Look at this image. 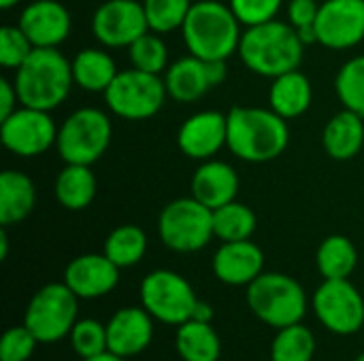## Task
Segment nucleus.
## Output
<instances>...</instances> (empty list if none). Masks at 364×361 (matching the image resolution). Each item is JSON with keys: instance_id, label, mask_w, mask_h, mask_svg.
Returning <instances> with one entry per match:
<instances>
[{"instance_id": "f257e3e1", "label": "nucleus", "mask_w": 364, "mask_h": 361, "mask_svg": "<svg viewBox=\"0 0 364 361\" xmlns=\"http://www.w3.org/2000/svg\"><path fill=\"white\" fill-rule=\"evenodd\" d=\"M226 147L243 162L264 164L279 157L290 143V128L273 109L232 106L226 113Z\"/></svg>"}, {"instance_id": "f03ea898", "label": "nucleus", "mask_w": 364, "mask_h": 361, "mask_svg": "<svg viewBox=\"0 0 364 361\" xmlns=\"http://www.w3.org/2000/svg\"><path fill=\"white\" fill-rule=\"evenodd\" d=\"M303 49L305 43L292 23L271 19L267 23L250 26L241 34L239 57L254 74L275 79L301 66Z\"/></svg>"}, {"instance_id": "7ed1b4c3", "label": "nucleus", "mask_w": 364, "mask_h": 361, "mask_svg": "<svg viewBox=\"0 0 364 361\" xmlns=\"http://www.w3.org/2000/svg\"><path fill=\"white\" fill-rule=\"evenodd\" d=\"M13 85L19 104L51 113L68 98L75 85L73 66L58 47H36L15 70Z\"/></svg>"}, {"instance_id": "20e7f679", "label": "nucleus", "mask_w": 364, "mask_h": 361, "mask_svg": "<svg viewBox=\"0 0 364 361\" xmlns=\"http://www.w3.org/2000/svg\"><path fill=\"white\" fill-rule=\"evenodd\" d=\"M188 51L200 60H228L239 51L241 21L220 0H198L181 26Z\"/></svg>"}, {"instance_id": "39448f33", "label": "nucleus", "mask_w": 364, "mask_h": 361, "mask_svg": "<svg viewBox=\"0 0 364 361\" xmlns=\"http://www.w3.org/2000/svg\"><path fill=\"white\" fill-rule=\"evenodd\" d=\"M245 300L252 315L273 330L303 323L311 306L303 285L284 272H262L245 287Z\"/></svg>"}, {"instance_id": "423d86ee", "label": "nucleus", "mask_w": 364, "mask_h": 361, "mask_svg": "<svg viewBox=\"0 0 364 361\" xmlns=\"http://www.w3.org/2000/svg\"><path fill=\"white\" fill-rule=\"evenodd\" d=\"M77 319L79 298L64 281L43 285L30 298L23 313V326L41 345H53L68 338Z\"/></svg>"}, {"instance_id": "0eeeda50", "label": "nucleus", "mask_w": 364, "mask_h": 361, "mask_svg": "<svg viewBox=\"0 0 364 361\" xmlns=\"http://www.w3.org/2000/svg\"><path fill=\"white\" fill-rule=\"evenodd\" d=\"M113 126L107 113L100 109H77L58 128L55 149L64 164L92 166L109 149Z\"/></svg>"}, {"instance_id": "6e6552de", "label": "nucleus", "mask_w": 364, "mask_h": 361, "mask_svg": "<svg viewBox=\"0 0 364 361\" xmlns=\"http://www.w3.org/2000/svg\"><path fill=\"white\" fill-rule=\"evenodd\" d=\"M158 234L166 249L175 253H196L205 249L213 234V211L194 196L168 202L158 217Z\"/></svg>"}, {"instance_id": "1a4fd4ad", "label": "nucleus", "mask_w": 364, "mask_h": 361, "mask_svg": "<svg viewBox=\"0 0 364 361\" xmlns=\"http://www.w3.org/2000/svg\"><path fill=\"white\" fill-rule=\"evenodd\" d=\"M102 96L113 115L128 121H143L160 113L168 91L160 74L130 68L119 70Z\"/></svg>"}, {"instance_id": "9d476101", "label": "nucleus", "mask_w": 364, "mask_h": 361, "mask_svg": "<svg viewBox=\"0 0 364 361\" xmlns=\"http://www.w3.org/2000/svg\"><path fill=\"white\" fill-rule=\"evenodd\" d=\"M141 306L162 326L179 328L192 319L198 296L192 283L175 270H154L139 287Z\"/></svg>"}, {"instance_id": "9b49d317", "label": "nucleus", "mask_w": 364, "mask_h": 361, "mask_svg": "<svg viewBox=\"0 0 364 361\" xmlns=\"http://www.w3.org/2000/svg\"><path fill=\"white\" fill-rule=\"evenodd\" d=\"M311 311L337 336H352L364 326V298L350 279H324L311 296Z\"/></svg>"}, {"instance_id": "f8f14e48", "label": "nucleus", "mask_w": 364, "mask_h": 361, "mask_svg": "<svg viewBox=\"0 0 364 361\" xmlns=\"http://www.w3.org/2000/svg\"><path fill=\"white\" fill-rule=\"evenodd\" d=\"M0 140L6 151L19 157H36L58 140V126L49 111L19 104L15 113L0 121Z\"/></svg>"}, {"instance_id": "ddd939ff", "label": "nucleus", "mask_w": 364, "mask_h": 361, "mask_svg": "<svg viewBox=\"0 0 364 361\" xmlns=\"http://www.w3.org/2000/svg\"><path fill=\"white\" fill-rule=\"evenodd\" d=\"M145 32H149V23L145 17L143 2L107 0L94 11L92 34L102 47H130Z\"/></svg>"}, {"instance_id": "4468645a", "label": "nucleus", "mask_w": 364, "mask_h": 361, "mask_svg": "<svg viewBox=\"0 0 364 361\" xmlns=\"http://www.w3.org/2000/svg\"><path fill=\"white\" fill-rule=\"evenodd\" d=\"M318 43L328 49H352L364 40V0H326L316 21Z\"/></svg>"}, {"instance_id": "2eb2a0df", "label": "nucleus", "mask_w": 364, "mask_h": 361, "mask_svg": "<svg viewBox=\"0 0 364 361\" xmlns=\"http://www.w3.org/2000/svg\"><path fill=\"white\" fill-rule=\"evenodd\" d=\"M156 319L143 306H124L107 321V347L111 353L130 360L154 343Z\"/></svg>"}, {"instance_id": "dca6fc26", "label": "nucleus", "mask_w": 364, "mask_h": 361, "mask_svg": "<svg viewBox=\"0 0 364 361\" xmlns=\"http://www.w3.org/2000/svg\"><path fill=\"white\" fill-rule=\"evenodd\" d=\"M228 138V119L220 111H200L188 117L179 132L177 145L179 151L192 160H211L226 147Z\"/></svg>"}, {"instance_id": "f3484780", "label": "nucleus", "mask_w": 364, "mask_h": 361, "mask_svg": "<svg viewBox=\"0 0 364 361\" xmlns=\"http://www.w3.org/2000/svg\"><path fill=\"white\" fill-rule=\"evenodd\" d=\"M79 300H96L119 283V268L105 253H83L68 262L62 279Z\"/></svg>"}, {"instance_id": "a211bd4d", "label": "nucleus", "mask_w": 364, "mask_h": 361, "mask_svg": "<svg viewBox=\"0 0 364 361\" xmlns=\"http://www.w3.org/2000/svg\"><path fill=\"white\" fill-rule=\"evenodd\" d=\"M211 270L215 279L228 287H247L264 272V253L252 238L222 243L213 253Z\"/></svg>"}, {"instance_id": "6ab92c4d", "label": "nucleus", "mask_w": 364, "mask_h": 361, "mask_svg": "<svg viewBox=\"0 0 364 361\" xmlns=\"http://www.w3.org/2000/svg\"><path fill=\"white\" fill-rule=\"evenodd\" d=\"M17 26L34 47H58L70 34V13L58 0H34L23 6Z\"/></svg>"}, {"instance_id": "aec40b11", "label": "nucleus", "mask_w": 364, "mask_h": 361, "mask_svg": "<svg viewBox=\"0 0 364 361\" xmlns=\"http://www.w3.org/2000/svg\"><path fill=\"white\" fill-rule=\"evenodd\" d=\"M239 174L237 170L220 160H205L192 177V196L209 206L211 211L237 200Z\"/></svg>"}, {"instance_id": "412c9836", "label": "nucleus", "mask_w": 364, "mask_h": 361, "mask_svg": "<svg viewBox=\"0 0 364 361\" xmlns=\"http://www.w3.org/2000/svg\"><path fill=\"white\" fill-rule=\"evenodd\" d=\"M322 145H324V151L337 162L354 160L364 145L363 115L350 109H343L337 115H333L328 123L324 126Z\"/></svg>"}, {"instance_id": "4be33fe9", "label": "nucleus", "mask_w": 364, "mask_h": 361, "mask_svg": "<svg viewBox=\"0 0 364 361\" xmlns=\"http://www.w3.org/2000/svg\"><path fill=\"white\" fill-rule=\"evenodd\" d=\"M164 85L175 102L188 104L203 98L213 85L207 74V62L196 55H186L173 62L164 72Z\"/></svg>"}, {"instance_id": "5701e85b", "label": "nucleus", "mask_w": 364, "mask_h": 361, "mask_svg": "<svg viewBox=\"0 0 364 361\" xmlns=\"http://www.w3.org/2000/svg\"><path fill=\"white\" fill-rule=\"evenodd\" d=\"M36 204L34 181L17 170H4L0 174V226L11 228L28 219Z\"/></svg>"}, {"instance_id": "b1692460", "label": "nucleus", "mask_w": 364, "mask_h": 361, "mask_svg": "<svg viewBox=\"0 0 364 361\" xmlns=\"http://www.w3.org/2000/svg\"><path fill=\"white\" fill-rule=\"evenodd\" d=\"M311 98H314L311 81L299 68L275 77L269 89L271 109L286 121L307 113L311 106Z\"/></svg>"}, {"instance_id": "393cba45", "label": "nucleus", "mask_w": 364, "mask_h": 361, "mask_svg": "<svg viewBox=\"0 0 364 361\" xmlns=\"http://www.w3.org/2000/svg\"><path fill=\"white\" fill-rule=\"evenodd\" d=\"M70 66H73L75 85H79L81 89L90 94H105L119 72L115 66V60L105 49H98V47L81 49L73 57Z\"/></svg>"}, {"instance_id": "a878e982", "label": "nucleus", "mask_w": 364, "mask_h": 361, "mask_svg": "<svg viewBox=\"0 0 364 361\" xmlns=\"http://www.w3.org/2000/svg\"><path fill=\"white\" fill-rule=\"evenodd\" d=\"M175 349L181 361H220L222 340L209 321L190 319L177 328Z\"/></svg>"}, {"instance_id": "bb28decb", "label": "nucleus", "mask_w": 364, "mask_h": 361, "mask_svg": "<svg viewBox=\"0 0 364 361\" xmlns=\"http://www.w3.org/2000/svg\"><path fill=\"white\" fill-rule=\"evenodd\" d=\"M96 196V177L90 166L66 164L55 179V200L66 211H83Z\"/></svg>"}, {"instance_id": "cd10ccee", "label": "nucleus", "mask_w": 364, "mask_h": 361, "mask_svg": "<svg viewBox=\"0 0 364 361\" xmlns=\"http://www.w3.org/2000/svg\"><path fill=\"white\" fill-rule=\"evenodd\" d=\"M316 266L322 279H350L358 266L356 245L343 236H326L316 251Z\"/></svg>"}, {"instance_id": "c85d7f7f", "label": "nucleus", "mask_w": 364, "mask_h": 361, "mask_svg": "<svg viewBox=\"0 0 364 361\" xmlns=\"http://www.w3.org/2000/svg\"><path fill=\"white\" fill-rule=\"evenodd\" d=\"M102 253L119 268H132L136 266L145 253H147V234L132 223H124L119 228H115L107 240H105V249Z\"/></svg>"}, {"instance_id": "c756f323", "label": "nucleus", "mask_w": 364, "mask_h": 361, "mask_svg": "<svg viewBox=\"0 0 364 361\" xmlns=\"http://www.w3.org/2000/svg\"><path fill=\"white\" fill-rule=\"evenodd\" d=\"M256 213L243 202H228L213 211V234L222 243L250 240L256 232Z\"/></svg>"}, {"instance_id": "7c9ffc66", "label": "nucleus", "mask_w": 364, "mask_h": 361, "mask_svg": "<svg viewBox=\"0 0 364 361\" xmlns=\"http://www.w3.org/2000/svg\"><path fill=\"white\" fill-rule=\"evenodd\" d=\"M316 357V336L303 326L294 323L277 330L271 343V361H314Z\"/></svg>"}, {"instance_id": "2f4dec72", "label": "nucleus", "mask_w": 364, "mask_h": 361, "mask_svg": "<svg viewBox=\"0 0 364 361\" xmlns=\"http://www.w3.org/2000/svg\"><path fill=\"white\" fill-rule=\"evenodd\" d=\"M335 91L346 109L364 117V55L348 60L339 68L335 77Z\"/></svg>"}, {"instance_id": "473e14b6", "label": "nucleus", "mask_w": 364, "mask_h": 361, "mask_svg": "<svg viewBox=\"0 0 364 361\" xmlns=\"http://www.w3.org/2000/svg\"><path fill=\"white\" fill-rule=\"evenodd\" d=\"M128 57L132 62V68L162 74L168 68V47L156 32H145L141 38H136L128 47Z\"/></svg>"}, {"instance_id": "72a5a7b5", "label": "nucleus", "mask_w": 364, "mask_h": 361, "mask_svg": "<svg viewBox=\"0 0 364 361\" xmlns=\"http://www.w3.org/2000/svg\"><path fill=\"white\" fill-rule=\"evenodd\" d=\"M143 9L149 30L156 34H168L181 30L192 9V0H143Z\"/></svg>"}, {"instance_id": "f704fd0d", "label": "nucleus", "mask_w": 364, "mask_h": 361, "mask_svg": "<svg viewBox=\"0 0 364 361\" xmlns=\"http://www.w3.org/2000/svg\"><path fill=\"white\" fill-rule=\"evenodd\" d=\"M68 340H70L73 351L81 360L96 357V355L109 351V347H107V323H100L98 319H92V317L77 319Z\"/></svg>"}, {"instance_id": "c9c22d12", "label": "nucleus", "mask_w": 364, "mask_h": 361, "mask_svg": "<svg viewBox=\"0 0 364 361\" xmlns=\"http://www.w3.org/2000/svg\"><path fill=\"white\" fill-rule=\"evenodd\" d=\"M36 47L23 34L19 26H2L0 30V64L9 70H17Z\"/></svg>"}, {"instance_id": "e433bc0d", "label": "nucleus", "mask_w": 364, "mask_h": 361, "mask_svg": "<svg viewBox=\"0 0 364 361\" xmlns=\"http://www.w3.org/2000/svg\"><path fill=\"white\" fill-rule=\"evenodd\" d=\"M36 345H41L26 326H13L4 332L0 343V361H28Z\"/></svg>"}, {"instance_id": "4c0bfd02", "label": "nucleus", "mask_w": 364, "mask_h": 361, "mask_svg": "<svg viewBox=\"0 0 364 361\" xmlns=\"http://www.w3.org/2000/svg\"><path fill=\"white\" fill-rule=\"evenodd\" d=\"M284 0H228V6L241 21V26H258L277 17Z\"/></svg>"}, {"instance_id": "58836bf2", "label": "nucleus", "mask_w": 364, "mask_h": 361, "mask_svg": "<svg viewBox=\"0 0 364 361\" xmlns=\"http://www.w3.org/2000/svg\"><path fill=\"white\" fill-rule=\"evenodd\" d=\"M320 4L316 0H290L288 4V19L294 30L314 28L318 21Z\"/></svg>"}, {"instance_id": "ea45409f", "label": "nucleus", "mask_w": 364, "mask_h": 361, "mask_svg": "<svg viewBox=\"0 0 364 361\" xmlns=\"http://www.w3.org/2000/svg\"><path fill=\"white\" fill-rule=\"evenodd\" d=\"M17 104H19V98H17V89L13 81L0 79V121L6 119L11 113H15L19 109Z\"/></svg>"}, {"instance_id": "a19ab883", "label": "nucleus", "mask_w": 364, "mask_h": 361, "mask_svg": "<svg viewBox=\"0 0 364 361\" xmlns=\"http://www.w3.org/2000/svg\"><path fill=\"white\" fill-rule=\"evenodd\" d=\"M207 62V74H209V81L211 85H220L226 81V74H228V68H226V60H205Z\"/></svg>"}, {"instance_id": "79ce46f5", "label": "nucleus", "mask_w": 364, "mask_h": 361, "mask_svg": "<svg viewBox=\"0 0 364 361\" xmlns=\"http://www.w3.org/2000/svg\"><path fill=\"white\" fill-rule=\"evenodd\" d=\"M213 317H215V313H213V306L209 304V302H203V300H198L196 302V306H194V313H192V319H196V321H213Z\"/></svg>"}, {"instance_id": "37998d69", "label": "nucleus", "mask_w": 364, "mask_h": 361, "mask_svg": "<svg viewBox=\"0 0 364 361\" xmlns=\"http://www.w3.org/2000/svg\"><path fill=\"white\" fill-rule=\"evenodd\" d=\"M9 255V236H6V228L0 230V260L4 262Z\"/></svg>"}, {"instance_id": "c03bdc74", "label": "nucleus", "mask_w": 364, "mask_h": 361, "mask_svg": "<svg viewBox=\"0 0 364 361\" xmlns=\"http://www.w3.org/2000/svg\"><path fill=\"white\" fill-rule=\"evenodd\" d=\"M81 361H126L124 357H119V355H115V353H111V351H105V353H100V355H96V357H87V360H81Z\"/></svg>"}, {"instance_id": "a18cd8bd", "label": "nucleus", "mask_w": 364, "mask_h": 361, "mask_svg": "<svg viewBox=\"0 0 364 361\" xmlns=\"http://www.w3.org/2000/svg\"><path fill=\"white\" fill-rule=\"evenodd\" d=\"M17 2H21V0H0V6H2L4 11H9V9H13Z\"/></svg>"}, {"instance_id": "49530a36", "label": "nucleus", "mask_w": 364, "mask_h": 361, "mask_svg": "<svg viewBox=\"0 0 364 361\" xmlns=\"http://www.w3.org/2000/svg\"><path fill=\"white\" fill-rule=\"evenodd\" d=\"M354 361H364V353H360V355H358Z\"/></svg>"}, {"instance_id": "de8ad7c7", "label": "nucleus", "mask_w": 364, "mask_h": 361, "mask_svg": "<svg viewBox=\"0 0 364 361\" xmlns=\"http://www.w3.org/2000/svg\"><path fill=\"white\" fill-rule=\"evenodd\" d=\"M220 361H222V360H220Z\"/></svg>"}]
</instances>
